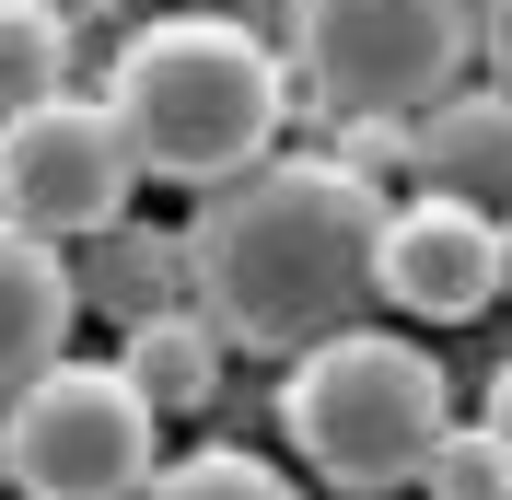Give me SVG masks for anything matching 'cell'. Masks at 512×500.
<instances>
[{"instance_id":"13","label":"cell","mask_w":512,"mask_h":500,"mask_svg":"<svg viewBox=\"0 0 512 500\" xmlns=\"http://www.w3.org/2000/svg\"><path fill=\"white\" fill-rule=\"evenodd\" d=\"M140 500H303V489H291L280 466H256V454H222V442H210V454L152 466V489H140Z\"/></svg>"},{"instance_id":"3","label":"cell","mask_w":512,"mask_h":500,"mask_svg":"<svg viewBox=\"0 0 512 500\" xmlns=\"http://www.w3.org/2000/svg\"><path fill=\"white\" fill-rule=\"evenodd\" d=\"M280 431H291V454H303L326 489L384 500V489H419L431 442L454 431V407H443V373H431V349L373 338V326H338V338L291 349Z\"/></svg>"},{"instance_id":"11","label":"cell","mask_w":512,"mask_h":500,"mask_svg":"<svg viewBox=\"0 0 512 500\" xmlns=\"http://www.w3.org/2000/svg\"><path fill=\"white\" fill-rule=\"evenodd\" d=\"M70 82V24H59V0H0V117L35 94H59Z\"/></svg>"},{"instance_id":"1","label":"cell","mask_w":512,"mask_h":500,"mask_svg":"<svg viewBox=\"0 0 512 500\" xmlns=\"http://www.w3.org/2000/svg\"><path fill=\"white\" fill-rule=\"evenodd\" d=\"M373 245H384V187L350 175L326 152H268L245 175L198 198L187 221V291L210 314L222 349H291L338 338L361 303H373Z\"/></svg>"},{"instance_id":"5","label":"cell","mask_w":512,"mask_h":500,"mask_svg":"<svg viewBox=\"0 0 512 500\" xmlns=\"http://www.w3.org/2000/svg\"><path fill=\"white\" fill-rule=\"evenodd\" d=\"M478 59L466 0H291V70L326 117H419Z\"/></svg>"},{"instance_id":"16","label":"cell","mask_w":512,"mask_h":500,"mask_svg":"<svg viewBox=\"0 0 512 500\" xmlns=\"http://www.w3.org/2000/svg\"><path fill=\"white\" fill-rule=\"evenodd\" d=\"M489 431L512 442V361H501V373H489Z\"/></svg>"},{"instance_id":"10","label":"cell","mask_w":512,"mask_h":500,"mask_svg":"<svg viewBox=\"0 0 512 500\" xmlns=\"http://www.w3.org/2000/svg\"><path fill=\"white\" fill-rule=\"evenodd\" d=\"M117 373L163 407V419H198V407L222 396V338H210V314H140L117 349Z\"/></svg>"},{"instance_id":"9","label":"cell","mask_w":512,"mask_h":500,"mask_svg":"<svg viewBox=\"0 0 512 500\" xmlns=\"http://www.w3.org/2000/svg\"><path fill=\"white\" fill-rule=\"evenodd\" d=\"M70 314H82V291H70L59 245L24 233V221H0V396L35 384V373L70 349Z\"/></svg>"},{"instance_id":"2","label":"cell","mask_w":512,"mask_h":500,"mask_svg":"<svg viewBox=\"0 0 512 500\" xmlns=\"http://www.w3.org/2000/svg\"><path fill=\"white\" fill-rule=\"evenodd\" d=\"M105 117H117L140 175H163V187H222V175L268 163V140L291 117V70L233 12H152L117 47V70H105Z\"/></svg>"},{"instance_id":"17","label":"cell","mask_w":512,"mask_h":500,"mask_svg":"<svg viewBox=\"0 0 512 500\" xmlns=\"http://www.w3.org/2000/svg\"><path fill=\"white\" fill-rule=\"evenodd\" d=\"M501 303H512V210H501Z\"/></svg>"},{"instance_id":"15","label":"cell","mask_w":512,"mask_h":500,"mask_svg":"<svg viewBox=\"0 0 512 500\" xmlns=\"http://www.w3.org/2000/svg\"><path fill=\"white\" fill-rule=\"evenodd\" d=\"M478 59H489V82L512 94V0H478Z\"/></svg>"},{"instance_id":"14","label":"cell","mask_w":512,"mask_h":500,"mask_svg":"<svg viewBox=\"0 0 512 500\" xmlns=\"http://www.w3.org/2000/svg\"><path fill=\"white\" fill-rule=\"evenodd\" d=\"M326 163H350V175L384 187V163H408V128H396V117H338V152H326Z\"/></svg>"},{"instance_id":"7","label":"cell","mask_w":512,"mask_h":500,"mask_svg":"<svg viewBox=\"0 0 512 500\" xmlns=\"http://www.w3.org/2000/svg\"><path fill=\"white\" fill-rule=\"evenodd\" d=\"M373 291H384L396 314H431V326L489 314V303H501V221L466 210V198H443V187H419L408 210H384Z\"/></svg>"},{"instance_id":"4","label":"cell","mask_w":512,"mask_h":500,"mask_svg":"<svg viewBox=\"0 0 512 500\" xmlns=\"http://www.w3.org/2000/svg\"><path fill=\"white\" fill-rule=\"evenodd\" d=\"M163 407L117 373V361H47L35 384H12L0 407V489L24 500H140L152 489Z\"/></svg>"},{"instance_id":"12","label":"cell","mask_w":512,"mask_h":500,"mask_svg":"<svg viewBox=\"0 0 512 500\" xmlns=\"http://www.w3.org/2000/svg\"><path fill=\"white\" fill-rule=\"evenodd\" d=\"M419 489H431V500H512V442L489 431V419H454V431L431 442Z\"/></svg>"},{"instance_id":"6","label":"cell","mask_w":512,"mask_h":500,"mask_svg":"<svg viewBox=\"0 0 512 500\" xmlns=\"http://www.w3.org/2000/svg\"><path fill=\"white\" fill-rule=\"evenodd\" d=\"M140 198V163H128L105 94H35L0 117V221H24L47 245L70 233H117V210Z\"/></svg>"},{"instance_id":"8","label":"cell","mask_w":512,"mask_h":500,"mask_svg":"<svg viewBox=\"0 0 512 500\" xmlns=\"http://www.w3.org/2000/svg\"><path fill=\"white\" fill-rule=\"evenodd\" d=\"M408 163H419V187H443V198H466V210L501 221V210H512V94L489 82V94H443V105H419Z\"/></svg>"}]
</instances>
